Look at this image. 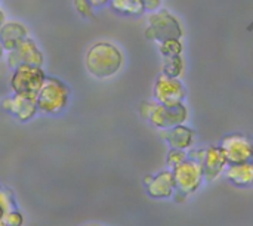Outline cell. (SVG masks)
Masks as SVG:
<instances>
[{"label": "cell", "instance_id": "obj_1", "mask_svg": "<svg viewBox=\"0 0 253 226\" xmlns=\"http://www.w3.org/2000/svg\"><path fill=\"white\" fill-rule=\"evenodd\" d=\"M125 64L123 52L111 41L93 43L84 55L86 71L96 80L114 77Z\"/></svg>", "mask_w": 253, "mask_h": 226}, {"label": "cell", "instance_id": "obj_2", "mask_svg": "<svg viewBox=\"0 0 253 226\" xmlns=\"http://www.w3.org/2000/svg\"><path fill=\"white\" fill-rule=\"evenodd\" d=\"M70 87L67 83L58 77L46 75L36 98L37 111L46 115H58L67 108Z\"/></svg>", "mask_w": 253, "mask_h": 226}, {"label": "cell", "instance_id": "obj_3", "mask_svg": "<svg viewBox=\"0 0 253 226\" xmlns=\"http://www.w3.org/2000/svg\"><path fill=\"white\" fill-rule=\"evenodd\" d=\"M184 31L179 19L168 9H156L147 16L145 37L153 41H163L168 38H182Z\"/></svg>", "mask_w": 253, "mask_h": 226}, {"label": "cell", "instance_id": "obj_4", "mask_svg": "<svg viewBox=\"0 0 253 226\" xmlns=\"http://www.w3.org/2000/svg\"><path fill=\"white\" fill-rule=\"evenodd\" d=\"M46 78V74L42 67L36 65H19L13 68L10 78L12 92L30 99H36L37 93Z\"/></svg>", "mask_w": 253, "mask_h": 226}, {"label": "cell", "instance_id": "obj_5", "mask_svg": "<svg viewBox=\"0 0 253 226\" xmlns=\"http://www.w3.org/2000/svg\"><path fill=\"white\" fill-rule=\"evenodd\" d=\"M172 175L176 189L185 195L196 194L205 182L202 164L190 158L184 160L179 166L172 169Z\"/></svg>", "mask_w": 253, "mask_h": 226}, {"label": "cell", "instance_id": "obj_6", "mask_svg": "<svg viewBox=\"0 0 253 226\" xmlns=\"http://www.w3.org/2000/svg\"><path fill=\"white\" fill-rule=\"evenodd\" d=\"M190 117V111L187 105L176 104V105H162L156 104L154 110L151 111L148 121L159 130L170 129L179 124H185Z\"/></svg>", "mask_w": 253, "mask_h": 226}, {"label": "cell", "instance_id": "obj_7", "mask_svg": "<svg viewBox=\"0 0 253 226\" xmlns=\"http://www.w3.org/2000/svg\"><path fill=\"white\" fill-rule=\"evenodd\" d=\"M154 101L162 105H176L182 104L187 96V89L181 78L169 77L160 74L154 83L153 89Z\"/></svg>", "mask_w": 253, "mask_h": 226}, {"label": "cell", "instance_id": "obj_8", "mask_svg": "<svg viewBox=\"0 0 253 226\" xmlns=\"http://www.w3.org/2000/svg\"><path fill=\"white\" fill-rule=\"evenodd\" d=\"M6 62L13 70L19 65H36L43 67L44 56L39 44L28 36L18 46L6 52Z\"/></svg>", "mask_w": 253, "mask_h": 226}, {"label": "cell", "instance_id": "obj_9", "mask_svg": "<svg viewBox=\"0 0 253 226\" xmlns=\"http://www.w3.org/2000/svg\"><path fill=\"white\" fill-rule=\"evenodd\" d=\"M228 163H245L252 161L253 145L249 136L242 133H233L222 138L219 144Z\"/></svg>", "mask_w": 253, "mask_h": 226}, {"label": "cell", "instance_id": "obj_10", "mask_svg": "<svg viewBox=\"0 0 253 226\" xmlns=\"http://www.w3.org/2000/svg\"><path fill=\"white\" fill-rule=\"evenodd\" d=\"M144 184L147 188V194L151 198L156 200H166L172 198L176 187H175V179L172 175V170L166 169L162 170L156 175H148L144 178Z\"/></svg>", "mask_w": 253, "mask_h": 226}, {"label": "cell", "instance_id": "obj_11", "mask_svg": "<svg viewBox=\"0 0 253 226\" xmlns=\"http://www.w3.org/2000/svg\"><path fill=\"white\" fill-rule=\"evenodd\" d=\"M228 161L221 151L219 145H209L205 148V155L202 161V169H203V179L208 184L215 182L225 170Z\"/></svg>", "mask_w": 253, "mask_h": 226}, {"label": "cell", "instance_id": "obj_12", "mask_svg": "<svg viewBox=\"0 0 253 226\" xmlns=\"http://www.w3.org/2000/svg\"><path fill=\"white\" fill-rule=\"evenodd\" d=\"M1 107H3L4 111H7L13 117H16V120H19L21 123L30 121L39 113L37 105H36V99H30V98L21 96V95H16V93L6 98L1 102Z\"/></svg>", "mask_w": 253, "mask_h": 226}, {"label": "cell", "instance_id": "obj_13", "mask_svg": "<svg viewBox=\"0 0 253 226\" xmlns=\"http://www.w3.org/2000/svg\"><path fill=\"white\" fill-rule=\"evenodd\" d=\"M160 136L170 148L184 150V151L193 148V145L196 142V132L185 124L165 129V130H162Z\"/></svg>", "mask_w": 253, "mask_h": 226}, {"label": "cell", "instance_id": "obj_14", "mask_svg": "<svg viewBox=\"0 0 253 226\" xmlns=\"http://www.w3.org/2000/svg\"><path fill=\"white\" fill-rule=\"evenodd\" d=\"M28 37V28L19 21H6L0 27V43L4 52H9Z\"/></svg>", "mask_w": 253, "mask_h": 226}, {"label": "cell", "instance_id": "obj_15", "mask_svg": "<svg viewBox=\"0 0 253 226\" xmlns=\"http://www.w3.org/2000/svg\"><path fill=\"white\" fill-rule=\"evenodd\" d=\"M227 179L240 188H248L253 184V164L252 161L245 163H228L224 170Z\"/></svg>", "mask_w": 253, "mask_h": 226}, {"label": "cell", "instance_id": "obj_16", "mask_svg": "<svg viewBox=\"0 0 253 226\" xmlns=\"http://www.w3.org/2000/svg\"><path fill=\"white\" fill-rule=\"evenodd\" d=\"M184 73V59L181 56H170V58H163V67H162V74L169 75V77H178L181 78Z\"/></svg>", "mask_w": 253, "mask_h": 226}, {"label": "cell", "instance_id": "obj_17", "mask_svg": "<svg viewBox=\"0 0 253 226\" xmlns=\"http://www.w3.org/2000/svg\"><path fill=\"white\" fill-rule=\"evenodd\" d=\"M184 50V44L181 38H168L159 43V52L163 58L181 56Z\"/></svg>", "mask_w": 253, "mask_h": 226}, {"label": "cell", "instance_id": "obj_18", "mask_svg": "<svg viewBox=\"0 0 253 226\" xmlns=\"http://www.w3.org/2000/svg\"><path fill=\"white\" fill-rule=\"evenodd\" d=\"M108 4H111V7L122 15H135L136 16V15L144 13V10L136 7L132 3V0H110Z\"/></svg>", "mask_w": 253, "mask_h": 226}, {"label": "cell", "instance_id": "obj_19", "mask_svg": "<svg viewBox=\"0 0 253 226\" xmlns=\"http://www.w3.org/2000/svg\"><path fill=\"white\" fill-rule=\"evenodd\" d=\"M184 160H187V151H184V150L170 148L168 151V154H166V166H168L169 170L179 166Z\"/></svg>", "mask_w": 253, "mask_h": 226}, {"label": "cell", "instance_id": "obj_20", "mask_svg": "<svg viewBox=\"0 0 253 226\" xmlns=\"http://www.w3.org/2000/svg\"><path fill=\"white\" fill-rule=\"evenodd\" d=\"M0 206H1L6 212L16 207V200H15L13 192H12L10 189L4 188V187H0Z\"/></svg>", "mask_w": 253, "mask_h": 226}, {"label": "cell", "instance_id": "obj_21", "mask_svg": "<svg viewBox=\"0 0 253 226\" xmlns=\"http://www.w3.org/2000/svg\"><path fill=\"white\" fill-rule=\"evenodd\" d=\"M3 222L6 224V226H22L24 225V215L16 207L10 209L4 213Z\"/></svg>", "mask_w": 253, "mask_h": 226}, {"label": "cell", "instance_id": "obj_22", "mask_svg": "<svg viewBox=\"0 0 253 226\" xmlns=\"http://www.w3.org/2000/svg\"><path fill=\"white\" fill-rule=\"evenodd\" d=\"M74 9L83 16V18H93L95 16V9L89 3V0H73Z\"/></svg>", "mask_w": 253, "mask_h": 226}, {"label": "cell", "instance_id": "obj_23", "mask_svg": "<svg viewBox=\"0 0 253 226\" xmlns=\"http://www.w3.org/2000/svg\"><path fill=\"white\" fill-rule=\"evenodd\" d=\"M156 104H157V102H156L154 99H153V101H144V102H141V105H139L141 117H142V118H145V120H148V117H150L151 111L154 110Z\"/></svg>", "mask_w": 253, "mask_h": 226}, {"label": "cell", "instance_id": "obj_24", "mask_svg": "<svg viewBox=\"0 0 253 226\" xmlns=\"http://www.w3.org/2000/svg\"><path fill=\"white\" fill-rule=\"evenodd\" d=\"M142 1H144V10H148V12L159 9L162 3V0H142Z\"/></svg>", "mask_w": 253, "mask_h": 226}, {"label": "cell", "instance_id": "obj_25", "mask_svg": "<svg viewBox=\"0 0 253 226\" xmlns=\"http://www.w3.org/2000/svg\"><path fill=\"white\" fill-rule=\"evenodd\" d=\"M89 3L92 4L93 9H101L104 6H107L110 3V0H89Z\"/></svg>", "mask_w": 253, "mask_h": 226}, {"label": "cell", "instance_id": "obj_26", "mask_svg": "<svg viewBox=\"0 0 253 226\" xmlns=\"http://www.w3.org/2000/svg\"><path fill=\"white\" fill-rule=\"evenodd\" d=\"M4 22H6V12H4V9L0 7V27H1Z\"/></svg>", "mask_w": 253, "mask_h": 226}, {"label": "cell", "instance_id": "obj_27", "mask_svg": "<svg viewBox=\"0 0 253 226\" xmlns=\"http://www.w3.org/2000/svg\"><path fill=\"white\" fill-rule=\"evenodd\" d=\"M132 3L136 6V7H139L141 10H144V1L142 0H132ZM145 12V10H144Z\"/></svg>", "mask_w": 253, "mask_h": 226}, {"label": "cell", "instance_id": "obj_28", "mask_svg": "<svg viewBox=\"0 0 253 226\" xmlns=\"http://www.w3.org/2000/svg\"><path fill=\"white\" fill-rule=\"evenodd\" d=\"M4 213H6V210L0 206V221H3V216H4Z\"/></svg>", "mask_w": 253, "mask_h": 226}, {"label": "cell", "instance_id": "obj_29", "mask_svg": "<svg viewBox=\"0 0 253 226\" xmlns=\"http://www.w3.org/2000/svg\"><path fill=\"white\" fill-rule=\"evenodd\" d=\"M3 55H4V50H3V46H1V43H0V59L3 58Z\"/></svg>", "mask_w": 253, "mask_h": 226}, {"label": "cell", "instance_id": "obj_30", "mask_svg": "<svg viewBox=\"0 0 253 226\" xmlns=\"http://www.w3.org/2000/svg\"><path fill=\"white\" fill-rule=\"evenodd\" d=\"M0 226H6V224H4L3 221H0Z\"/></svg>", "mask_w": 253, "mask_h": 226}, {"label": "cell", "instance_id": "obj_31", "mask_svg": "<svg viewBox=\"0 0 253 226\" xmlns=\"http://www.w3.org/2000/svg\"><path fill=\"white\" fill-rule=\"evenodd\" d=\"M86 226H101V225H86Z\"/></svg>", "mask_w": 253, "mask_h": 226}]
</instances>
